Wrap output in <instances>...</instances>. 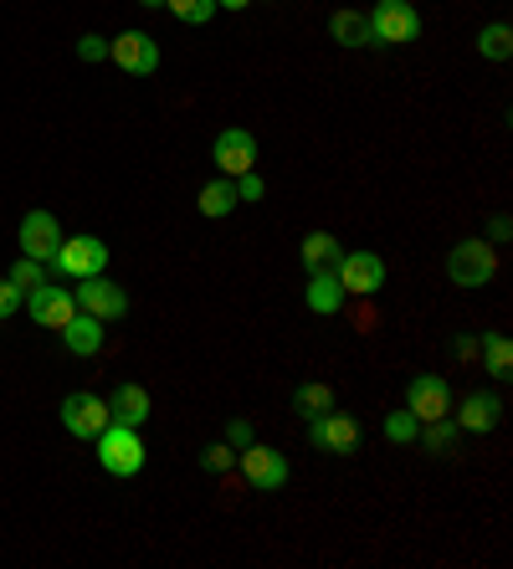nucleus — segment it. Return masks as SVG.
I'll return each instance as SVG.
<instances>
[{
    "mask_svg": "<svg viewBox=\"0 0 513 569\" xmlns=\"http://www.w3.org/2000/svg\"><path fill=\"white\" fill-rule=\"evenodd\" d=\"M369 21V47L381 52V47H406V41L422 37V16L411 0H375L365 11Z\"/></svg>",
    "mask_w": 513,
    "mask_h": 569,
    "instance_id": "f257e3e1",
    "label": "nucleus"
},
{
    "mask_svg": "<svg viewBox=\"0 0 513 569\" xmlns=\"http://www.w3.org/2000/svg\"><path fill=\"white\" fill-rule=\"evenodd\" d=\"M447 278L457 282V288H487V282L499 278V247L483 237L457 241L447 252Z\"/></svg>",
    "mask_w": 513,
    "mask_h": 569,
    "instance_id": "f03ea898",
    "label": "nucleus"
},
{
    "mask_svg": "<svg viewBox=\"0 0 513 569\" xmlns=\"http://www.w3.org/2000/svg\"><path fill=\"white\" fill-rule=\"evenodd\" d=\"M92 441H98V467H103L108 477H134L139 467H145V441H139L134 426L108 421Z\"/></svg>",
    "mask_w": 513,
    "mask_h": 569,
    "instance_id": "7ed1b4c3",
    "label": "nucleus"
},
{
    "mask_svg": "<svg viewBox=\"0 0 513 569\" xmlns=\"http://www.w3.org/2000/svg\"><path fill=\"white\" fill-rule=\"evenodd\" d=\"M334 272H339L344 298H375L385 288V262L375 252H344Z\"/></svg>",
    "mask_w": 513,
    "mask_h": 569,
    "instance_id": "20e7f679",
    "label": "nucleus"
},
{
    "mask_svg": "<svg viewBox=\"0 0 513 569\" xmlns=\"http://www.w3.org/2000/svg\"><path fill=\"white\" fill-rule=\"evenodd\" d=\"M108 57H114V67L129 72V78H155L159 72V47L149 31H124V37H114L108 41Z\"/></svg>",
    "mask_w": 513,
    "mask_h": 569,
    "instance_id": "39448f33",
    "label": "nucleus"
},
{
    "mask_svg": "<svg viewBox=\"0 0 513 569\" xmlns=\"http://www.w3.org/2000/svg\"><path fill=\"white\" fill-rule=\"evenodd\" d=\"M211 159H216V170H221L226 180L257 170V133L251 129H221L216 133V144H211Z\"/></svg>",
    "mask_w": 513,
    "mask_h": 569,
    "instance_id": "423d86ee",
    "label": "nucleus"
},
{
    "mask_svg": "<svg viewBox=\"0 0 513 569\" xmlns=\"http://www.w3.org/2000/svg\"><path fill=\"white\" fill-rule=\"evenodd\" d=\"M78 282H82V288H72V298H78L82 313L103 318V323H114V318L129 313V292H124L119 282H108L103 272H98V278H78Z\"/></svg>",
    "mask_w": 513,
    "mask_h": 569,
    "instance_id": "0eeeda50",
    "label": "nucleus"
},
{
    "mask_svg": "<svg viewBox=\"0 0 513 569\" xmlns=\"http://www.w3.org/2000/svg\"><path fill=\"white\" fill-rule=\"evenodd\" d=\"M308 441H314L318 451H334V457H349V451H359V421L344 411H324L308 421Z\"/></svg>",
    "mask_w": 513,
    "mask_h": 569,
    "instance_id": "6e6552de",
    "label": "nucleus"
},
{
    "mask_svg": "<svg viewBox=\"0 0 513 569\" xmlns=\"http://www.w3.org/2000/svg\"><path fill=\"white\" fill-rule=\"evenodd\" d=\"M52 267H57V272H67V278H98V272L108 267V247L98 237H72V241L62 237Z\"/></svg>",
    "mask_w": 513,
    "mask_h": 569,
    "instance_id": "1a4fd4ad",
    "label": "nucleus"
},
{
    "mask_svg": "<svg viewBox=\"0 0 513 569\" xmlns=\"http://www.w3.org/2000/svg\"><path fill=\"white\" fill-rule=\"evenodd\" d=\"M108 421H114V416H108V400H103V396H92V390H72V396L62 400V426L72 431V437L92 441Z\"/></svg>",
    "mask_w": 513,
    "mask_h": 569,
    "instance_id": "9d476101",
    "label": "nucleus"
},
{
    "mask_svg": "<svg viewBox=\"0 0 513 569\" xmlns=\"http://www.w3.org/2000/svg\"><path fill=\"white\" fill-rule=\"evenodd\" d=\"M241 477H247L257 492H277L283 482H288V457L273 447H241Z\"/></svg>",
    "mask_w": 513,
    "mask_h": 569,
    "instance_id": "9b49d317",
    "label": "nucleus"
},
{
    "mask_svg": "<svg viewBox=\"0 0 513 569\" xmlns=\"http://www.w3.org/2000/svg\"><path fill=\"white\" fill-rule=\"evenodd\" d=\"M21 257H37V262H52L57 247H62V226L52 211H27L21 216Z\"/></svg>",
    "mask_w": 513,
    "mask_h": 569,
    "instance_id": "f8f14e48",
    "label": "nucleus"
},
{
    "mask_svg": "<svg viewBox=\"0 0 513 569\" xmlns=\"http://www.w3.org/2000/svg\"><path fill=\"white\" fill-rule=\"evenodd\" d=\"M406 411L416 421H436V416H452V390L442 375H416L406 385Z\"/></svg>",
    "mask_w": 513,
    "mask_h": 569,
    "instance_id": "ddd939ff",
    "label": "nucleus"
},
{
    "mask_svg": "<svg viewBox=\"0 0 513 569\" xmlns=\"http://www.w3.org/2000/svg\"><path fill=\"white\" fill-rule=\"evenodd\" d=\"M27 298H31V318H37L41 329H62L67 318L78 313V298H72V288H52V282H41V288H31Z\"/></svg>",
    "mask_w": 513,
    "mask_h": 569,
    "instance_id": "4468645a",
    "label": "nucleus"
},
{
    "mask_svg": "<svg viewBox=\"0 0 513 569\" xmlns=\"http://www.w3.org/2000/svg\"><path fill=\"white\" fill-rule=\"evenodd\" d=\"M57 333H62V345L72 349V355H82V359L103 355V318L82 313V308H78V313H72V318H67V323H62V329H57Z\"/></svg>",
    "mask_w": 513,
    "mask_h": 569,
    "instance_id": "2eb2a0df",
    "label": "nucleus"
},
{
    "mask_svg": "<svg viewBox=\"0 0 513 569\" xmlns=\"http://www.w3.org/2000/svg\"><path fill=\"white\" fill-rule=\"evenodd\" d=\"M108 416H114L119 426H134V431H139V426L155 416V400H149L145 385H119L114 400H108Z\"/></svg>",
    "mask_w": 513,
    "mask_h": 569,
    "instance_id": "dca6fc26",
    "label": "nucleus"
},
{
    "mask_svg": "<svg viewBox=\"0 0 513 569\" xmlns=\"http://www.w3.org/2000/svg\"><path fill=\"white\" fill-rule=\"evenodd\" d=\"M499 421H503V400L487 396V390H473L457 406V431H493Z\"/></svg>",
    "mask_w": 513,
    "mask_h": 569,
    "instance_id": "f3484780",
    "label": "nucleus"
},
{
    "mask_svg": "<svg viewBox=\"0 0 513 569\" xmlns=\"http://www.w3.org/2000/svg\"><path fill=\"white\" fill-rule=\"evenodd\" d=\"M303 303L314 308L318 318H329L344 308V288H339V272L334 267H318V272H308V292H303Z\"/></svg>",
    "mask_w": 513,
    "mask_h": 569,
    "instance_id": "a211bd4d",
    "label": "nucleus"
},
{
    "mask_svg": "<svg viewBox=\"0 0 513 569\" xmlns=\"http://www.w3.org/2000/svg\"><path fill=\"white\" fill-rule=\"evenodd\" d=\"M339 257H344V247H339V237H329V231H308V237H303V267H308V272L334 267Z\"/></svg>",
    "mask_w": 513,
    "mask_h": 569,
    "instance_id": "6ab92c4d",
    "label": "nucleus"
},
{
    "mask_svg": "<svg viewBox=\"0 0 513 569\" xmlns=\"http://www.w3.org/2000/svg\"><path fill=\"white\" fill-rule=\"evenodd\" d=\"M477 355L487 359V375H493V380H509V375H513V345H509V333H483V339H477Z\"/></svg>",
    "mask_w": 513,
    "mask_h": 569,
    "instance_id": "aec40b11",
    "label": "nucleus"
},
{
    "mask_svg": "<svg viewBox=\"0 0 513 569\" xmlns=\"http://www.w3.org/2000/svg\"><path fill=\"white\" fill-rule=\"evenodd\" d=\"M329 37L339 47H369V21L359 11H334L329 16Z\"/></svg>",
    "mask_w": 513,
    "mask_h": 569,
    "instance_id": "412c9836",
    "label": "nucleus"
},
{
    "mask_svg": "<svg viewBox=\"0 0 513 569\" xmlns=\"http://www.w3.org/2000/svg\"><path fill=\"white\" fill-rule=\"evenodd\" d=\"M293 406H298L303 421H314V416L334 411V390L324 380H308V385H298V390H293Z\"/></svg>",
    "mask_w": 513,
    "mask_h": 569,
    "instance_id": "4be33fe9",
    "label": "nucleus"
},
{
    "mask_svg": "<svg viewBox=\"0 0 513 569\" xmlns=\"http://www.w3.org/2000/svg\"><path fill=\"white\" fill-rule=\"evenodd\" d=\"M241 200H237V186L231 180H211V186L200 190V216H211V221H221V216H231Z\"/></svg>",
    "mask_w": 513,
    "mask_h": 569,
    "instance_id": "5701e85b",
    "label": "nucleus"
},
{
    "mask_svg": "<svg viewBox=\"0 0 513 569\" xmlns=\"http://www.w3.org/2000/svg\"><path fill=\"white\" fill-rule=\"evenodd\" d=\"M477 52H483L487 62H509V57H513V31H509V21H487V27L477 31Z\"/></svg>",
    "mask_w": 513,
    "mask_h": 569,
    "instance_id": "b1692460",
    "label": "nucleus"
},
{
    "mask_svg": "<svg viewBox=\"0 0 513 569\" xmlns=\"http://www.w3.org/2000/svg\"><path fill=\"white\" fill-rule=\"evenodd\" d=\"M416 437L426 441V451L447 457V451L457 447V421H452V416H436V421H422V431H416Z\"/></svg>",
    "mask_w": 513,
    "mask_h": 569,
    "instance_id": "393cba45",
    "label": "nucleus"
},
{
    "mask_svg": "<svg viewBox=\"0 0 513 569\" xmlns=\"http://www.w3.org/2000/svg\"><path fill=\"white\" fill-rule=\"evenodd\" d=\"M165 6L180 16L185 27H206V21L216 16V0H165Z\"/></svg>",
    "mask_w": 513,
    "mask_h": 569,
    "instance_id": "a878e982",
    "label": "nucleus"
},
{
    "mask_svg": "<svg viewBox=\"0 0 513 569\" xmlns=\"http://www.w3.org/2000/svg\"><path fill=\"white\" fill-rule=\"evenodd\" d=\"M416 431H422V421H416L411 411H391V416H385V441H395V447L416 441Z\"/></svg>",
    "mask_w": 513,
    "mask_h": 569,
    "instance_id": "bb28decb",
    "label": "nucleus"
},
{
    "mask_svg": "<svg viewBox=\"0 0 513 569\" xmlns=\"http://www.w3.org/2000/svg\"><path fill=\"white\" fill-rule=\"evenodd\" d=\"M11 282H16L21 292L41 288V282H47V262H37V257H21V262L11 267Z\"/></svg>",
    "mask_w": 513,
    "mask_h": 569,
    "instance_id": "cd10ccee",
    "label": "nucleus"
},
{
    "mask_svg": "<svg viewBox=\"0 0 513 569\" xmlns=\"http://www.w3.org/2000/svg\"><path fill=\"white\" fill-rule=\"evenodd\" d=\"M200 467H206V472H231V467H237V447H231V441H216V447L200 451Z\"/></svg>",
    "mask_w": 513,
    "mask_h": 569,
    "instance_id": "c85d7f7f",
    "label": "nucleus"
},
{
    "mask_svg": "<svg viewBox=\"0 0 513 569\" xmlns=\"http://www.w3.org/2000/svg\"><path fill=\"white\" fill-rule=\"evenodd\" d=\"M21 303H27V292L16 288L11 278H0V318H11V313H21Z\"/></svg>",
    "mask_w": 513,
    "mask_h": 569,
    "instance_id": "c756f323",
    "label": "nucleus"
},
{
    "mask_svg": "<svg viewBox=\"0 0 513 569\" xmlns=\"http://www.w3.org/2000/svg\"><path fill=\"white\" fill-rule=\"evenodd\" d=\"M231 186H237V200H263V196H267V186H263V174H257V170L237 174Z\"/></svg>",
    "mask_w": 513,
    "mask_h": 569,
    "instance_id": "7c9ffc66",
    "label": "nucleus"
},
{
    "mask_svg": "<svg viewBox=\"0 0 513 569\" xmlns=\"http://www.w3.org/2000/svg\"><path fill=\"white\" fill-rule=\"evenodd\" d=\"M78 57H82V62H103V57H108V37H98V31H88V37L78 41Z\"/></svg>",
    "mask_w": 513,
    "mask_h": 569,
    "instance_id": "2f4dec72",
    "label": "nucleus"
},
{
    "mask_svg": "<svg viewBox=\"0 0 513 569\" xmlns=\"http://www.w3.org/2000/svg\"><path fill=\"white\" fill-rule=\"evenodd\" d=\"M226 441H231V447H251V441H257V437H251V421H241V416H237V421H226Z\"/></svg>",
    "mask_w": 513,
    "mask_h": 569,
    "instance_id": "473e14b6",
    "label": "nucleus"
},
{
    "mask_svg": "<svg viewBox=\"0 0 513 569\" xmlns=\"http://www.w3.org/2000/svg\"><path fill=\"white\" fill-rule=\"evenodd\" d=\"M509 237H513L509 216H493V221H487V241H509Z\"/></svg>",
    "mask_w": 513,
    "mask_h": 569,
    "instance_id": "72a5a7b5",
    "label": "nucleus"
},
{
    "mask_svg": "<svg viewBox=\"0 0 513 569\" xmlns=\"http://www.w3.org/2000/svg\"><path fill=\"white\" fill-rule=\"evenodd\" d=\"M477 355V339H467V333H462L457 339V359H473Z\"/></svg>",
    "mask_w": 513,
    "mask_h": 569,
    "instance_id": "f704fd0d",
    "label": "nucleus"
},
{
    "mask_svg": "<svg viewBox=\"0 0 513 569\" xmlns=\"http://www.w3.org/2000/svg\"><path fill=\"white\" fill-rule=\"evenodd\" d=\"M251 0H216V11H247Z\"/></svg>",
    "mask_w": 513,
    "mask_h": 569,
    "instance_id": "c9c22d12",
    "label": "nucleus"
},
{
    "mask_svg": "<svg viewBox=\"0 0 513 569\" xmlns=\"http://www.w3.org/2000/svg\"><path fill=\"white\" fill-rule=\"evenodd\" d=\"M139 6H145V11H155V6H165V0H139Z\"/></svg>",
    "mask_w": 513,
    "mask_h": 569,
    "instance_id": "e433bc0d",
    "label": "nucleus"
}]
</instances>
